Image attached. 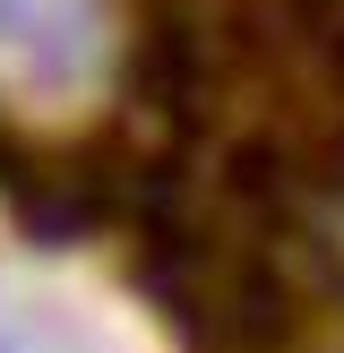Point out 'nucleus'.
<instances>
[{
	"label": "nucleus",
	"mask_w": 344,
	"mask_h": 353,
	"mask_svg": "<svg viewBox=\"0 0 344 353\" xmlns=\"http://www.w3.org/2000/svg\"><path fill=\"white\" fill-rule=\"evenodd\" d=\"M86 0H0V61L17 78H78L95 43Z\"/></svg>",
	"instance_id": "obj_1"
}]
</instances>
